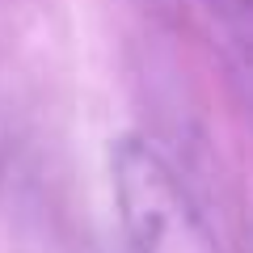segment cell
<instances>
[{
	"label": "cell",
	"mask_w": 253,
	"mask_h": 253,
	"mask_svg": "<svg viewBox=\"0 0 253 253\" xmlns=\"http://www.w3.org/2000/svg\"><path fill=\"white\" fill-rule=\"evenodd\" d=\"M144 9H156V13H173L177 9V0H139Z\"/></svg>",
	"instance_id": "cell-3"
},
{
	"label": "cell",
	"mask_w": 253,
	"mask_h": 253,
	"mask_svg": "<svg viewBox=\"0 0 253 253\" xmlns=\"http://www.w3.org/2000/svg\"><path fill=\"white\" fill-rule=\"evenodd\" d=\"M203 9L215 17V26L224 30L228 46L236 51V63L245 72V55H249V13H253V0H203Z\"/></svg>",
	"instance_id": "cell-2"
},
{
	"label": "cell",
	"mask_w": 253,
	"mask_h": 253,
	"mask_svg": "<svg viewBox=\"0 0 253 253\" xmlns=\"http://www.w3.org/2000/svg\"><path fill=\"white\" fill-rule=\"evenodd\" d=\"M110 181L135 253H219L181 173L144 135H118L110 144Z\"/></svg>",
	"instance_id": "cell-1"
}]
</instances>
